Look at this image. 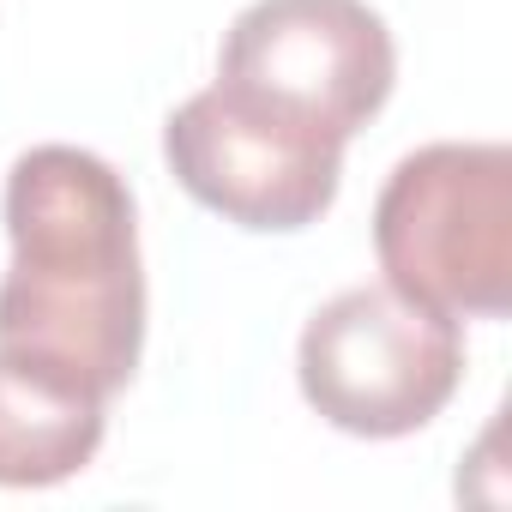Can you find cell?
<instances>
[{
  "label": "cell",
  "instance_id": "cell-1",
  "mask_svg": "<svg viewBox=\"0 0 512 512\" xmlns=\"http://www.w3.org/2000/svg\"><path fill=\"white\" fill-rule=\"evenodd\" d=\"M13 266L0 350L115 398L145 344L139 217L127 181L79 145H31L7 175Z\"/></svg>",
  "mask_w": 512,
  "mask_h": 512
},
{
  "label": "cell",
  "instance_id": "cell-2",
  "mask_svg": "<svg viewBox=\"0 0 512 512\" xmlns=\"http://www.w3.org/2000/svg\"><path fill=\"white\" fill-rule=\"evenodd\" d=\"M374 253L392 290L452 314L500 320L512 308V151L422 145L374 205Z\"/></svg>",
  "mask_w": 512,
  "mask_h": 512
},
{
  "label": "cell",
  "instance_id": "cell-3",
  "mask_svg": "<svg viewBox=\"0 0 512 512\" xmlns=\"http://www.w3.org/2000/svg\"><path fill=\"white\" fill-rule=\"evenodd\" d=\"M302 398L344 434L398 440L428 428L464 380V332L452 314L392 290L362 284L332 296L296 350Z\"/></svg>",
  "mask_w": 512,
  "mask_h": 512
},
{
  "label": "cell",
  "instance_id": "cell-4",
  "mask_svg": "<svg viewBox=\"0 0 512 512\" xmlns=\"http://www.w3.org/2000/svg\"><path fill=\"white\" fill-rule=\"evenodd\" d=\"M392 73V31L368 0H253L223 37L217 91L344 145L386 109Z\"/></svg>",
  "mask_w": 512,
  "mask_h": 512
},
{
  "label": "cell",
  "instance_id": "cell-5",
  "mask_svg": "<svg viewBox=\"0 0 512 512\" xmlns=\"http://www.w3.org/2000/svg\"><path fill=\"white\" fill-rule=\"evenodd\" d=\"M175 181L241 229H308L332 211L344 181V145L290 127L229 91L187 97L163 127Z\"/></svg>",
  "mask_w": 512,
  "mask_h": 512
},
{
  "label": "cell",
  "instance_id": "cell-6",
  "mask_svg": "<svg viewBox=\"0 0 512 512\" xmlns=\"http://www.w3.org/2000/svg\"><path fill=\"white\" fill-rule=\"evenodd\" d=\"M103 392L0 350V488L79 476L103 446Z\"/></svg>",
  "mask_w": 512,
  "mask_h": 512
}]
</instances>
